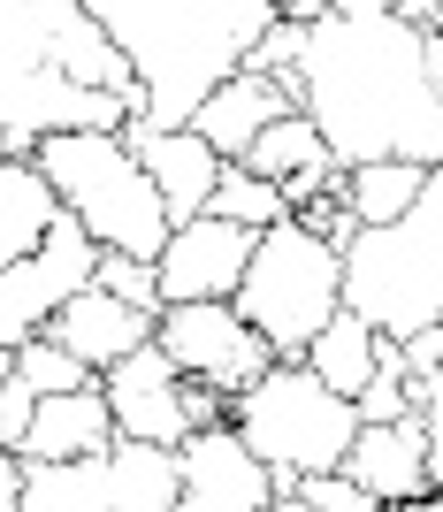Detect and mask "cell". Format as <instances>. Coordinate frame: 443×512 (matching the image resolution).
Instances as JSON below:
<instances>
[{"label": "cell", "instance_id": "6da1fadb", "mask_svg": "<svg viewBox=\"0 0 443 512\" xmlns=\"http://www.w3.org/2000/svg\"><path fill=\"white\" fill-rule=\"evenodd\" d=\"M306 115L344 169L428 161L443 169V77L428 31L405 16H329L306 46Z\"/></svg>", "mask_w": 443, "mask_h": 512}, {"label": "cell", "instance_id": "7a4b0ae2", "mask_svg": "<svg viewBox=\"0 0 443 512\" xmlns=\"http://www.w3.org/2000/svg\"><path fill=\"white\" fill-rule=\"evenodd\" d=\"M85 8L130 54L146 85V123L161 130H184L283 16V0H85Z\"/></svg>", "mask_w": 443, "mask_h": 512}, {"label": "cell", "instance_id": "3957f363", "mask_svg": "<svg viewBox=\"0 0 443 512\" xmlns=\"http://www.w3.org/2000/svg\"><path fill=\"white\" fill-rule=\"evenodd\" d=\"M31 161L54 176L62 207L100 237L107 253H138V260L169 253L176 214H169V199H161V184L146 176V161L130 153L123 130H62V138H46Z\"/></svg>", "mask_w": 443, "mask_h": 512}, {"label": "cell", "instance_id": "277c9868", "mask_svg": "<svg viewBox=\"0 0 443 512\" xmlns=\"http://www.w3.org/2000/svg\"><path fill=\"white\" fill-rule=\"evenodd\" d=\"M344 306L367 314L382 337H421L443 321V169L413 214L375 222L344 245Z\"/></svg>", "mask_w": 443, "mask_h": 512}, {"label": "cell", "instance_id": "5b68a950", "mask_svg": "<svg viewBox=\"0 0 443 512\" xmlns=\"http://www.w3.org/2000/svg\"><path fill=\"white\" fill-rule=\"evenodd\" d=\"M230 421L245 428V444L275 467L283 497H291L298 482H314V474H337L344 451H352V436L367 428L359 421V398L329 390L306 360H275L268 375L230 406Z\"/></svg>", "mask_w": 443, "mask_h": 512}, {"label": "cell", "instance_id": "8992f818", "mask_svg": "<svg viewBox=\"0 0 443 512\" xmlns=\"http://www.w3.org/2000/svg\"><path fill=\"white\" fill-rule=\"evenodd\" d=\"M245 321L283 352V360H306V344L344 314V245L321 237L306 214L260 230V253L245 268V291H237Z\"/></svg>", "mask_w": 443, "mask_h": 512}, {"label": "cell", "instance_id": "52a82bcc", "mask_svg": "<svg viewBox=\"0 0 443 512\" xmlns=\"http://www.w3.org/2000/svg\"><path fill=\"white\" fill-rule=\"evenodd\" d=\"M184 505V459L169 444H123L62 459V467H31L23 512H176Z\"/></svg>", "mask_w": 443, "mask_h": 512}, {"label": "cell", "instance_id": "ba28073f", "mask_svg": "<svg viewBox=\"0 0 443 512\" xmlns=\"http://www.w3.org/2000/svg\"><path fill=\"white\" fill-rule=\"evenodd\" d=\"M130 123H138L130 100L39 62V54H8L0 46V153L8 161H31L62 130H130Z\"/></svg>", "mask_w": 443, "mask_h": 512}, {"label": "cell", "instance_id": "9c48e42d", "mask_svg": "<svg viewBox=\"0 0 443 512\" xmlns=\"http://www.w3.org/2000/svg\"><path fill=\"white\" fill-rule=\"evenodd\" d=\"M100 383H107V406H115L123 436H138V444H169V451H184L199 428L230 421V406H237V398H222V390L191 383L161 337H153L146 352H130L123 367H107Z\"/></svg>", "mask_w": 443, "mask_h": 512}, {"label": "cell", "instance_id": "30bf717a", "mask_svg": "<svg viewBox=\"0 0 443 512\" xmlns=\"http://www.w3.org/2000/svg\"><path fill=\"white\" fill-rule=\"evenodd\" d=\"M100 253H107L100 237H92L77 214H62L54 237H46L31 260H0V344H8V352L31 344L77 291H92V283H100Z\"/></svg>", "mask_w": 443, "mask_h": 512}, {"label": "cell", "instance_id": "8fae6325", "mask_svg": "<svg viewBox=\"0 0 443 512\" xmlns=\"http://www.w3.org/2000/svg\"><path fill=\"white\" fill-rule=\"evenodd\" d=\"M161 344L176 352V367H184L191 383L222 390V398H245V390H253L260 375L283 360V352L260 337L253 321H245V306H237V299L169 306V314H161Z\"/></svg>", "mask_w": 443, "mask_h": 512}, {"label": "cell", "instance_id": "7c38bea8", "mask_svg": "<svg viewBox=\"0 0 443 512\" xmlns=\"http://www.w3.org/2000/svg\"><path fill=\"white\" fill-rule=\"evenodd\" d=\"M176 459H184V505H176V512H268L275 497H283L275 467L245 444V428H237V421L199 428Z\"/></svg>", "mask_w": 443, "mask_h": 512}, {"label": "cell", "instance_id": "4fadbf2b", "mask_svg": "<svg viewBox=\"0 0 443 512\" xmlns=\"http://www.w3.org/2000/svg\"><path fill=\"white\" fill-rule=\"evenodd\" d=\"M253 253H260V230H245L230 214H199V222H184V230L169 237V253H161V291H169V306L237 299Z\"/></svg>", "mask_w": 443, "mask_h": 512}, {"label": "cell", "instance_id": "5bb4252c", "mask_svg": "<svg viewBox=\"0 0 443 512\" xmlns=\"http://www.w3.org/2000/svg\"><path fill=\"white\" fill-rule=\"evenodd\" d=\"M123 138H130V153L146 161V176L161 184V199H169V214H176V230H184V222H199V214L214 207V184H222V169H230V153L214 146L207 130H191V123H184V130H161V123H146V115H138Z\"/></svg>", "mask_w": 443, "mask_h": 512}, {"label": "cell", "instance_id": "9a60e30c", "mask_svg": "<svg viewBox=\"0 0 443 512\" xmlns=\"http://www.w3.org/2000/svg\"><path fill=\"white\" fill-rule=\"evenodd\" d=\"M39 337H54V344H69L85 367H123L130 352H146L153 337H161V314H146V306H130V299H115V291H77V299L62 306V314L46 321Z\"/></svg>", "mask_w": 443, "mask_h": 512}, {"label": "cell", "instance_id": "2e32d148", "mask_svg": "<svg viewBox=\"0 0 443 512\" xmlns=\"http://www.w3.org/2000/svg\"><path fill=\"white\" fill-rule=\"evenodd\" d=\"M367 497H382V505H405V497H428L436 482H428V428H421V406L405 413V421H367L352 436V451H344V467Z\"/></svg>", "mask_w": 443, "mask_h": 512}, {"label": "cell", "instance_id": "e0dca14e", "mask_svg": "<svg viewBox=\"0 0 443 512\" xmlns=\"http://www.w3.org/2000/svg\"><path fill=\"white\" fill-rule=\"evenodd\" d=\"M123 444V421L107 406V383L92 390H62V398H39V421L23 436V459L31 467H62V459H92V451Z\"/></svg>", "mask_w": 443, "mask_h": 512}, {"label": "cell", "instance_id": "ac0fdd59", "mask_svg": "<svg viewBox=\"0 0 443 512\" xmlns=\"http://www.w3.org/2000/svg\"><path fill=\"white\" fill-rule=\"evenodd\" d=\"M291 107H298V100L275 85V77H260V69H237L230 85H222L207 107H199V115H191V130H207V138L230 153V161H245V153H253V138H260L268 123H283Z\"/></svg>", "mask_w": 443, "mask_h": 512}, {"label": "cell", "instance_id": "d6986e66", "mask_svg": "<svg viewBox=\"0 0 443 512\" xmlns=\"http://www.w3.org/2000/svg\"><path fill=\"white\" fill-rule=\"evenodd\" d=\"M62 192H54V176L39 169V161H8L0 153V260H31L54 237V222H62Z\"/></svg>", "mask_w": 443, "mask_h": 512}, {"label": "cell", "instance_id": "ffe728a7", "mask_svg": "<svg viewBox=\"0 0 443 512\" xmlns=\"http://www.w3.org/2000/svg\"><path fill=\"white\" fill-rule=\"evenodd\" d=\"M306 367H314L329 390L359 398V390L375 383V367H382V329H375L367 314H352V306H344V314L329 321L314 344H306Z\"/></svg>", "mask_w": 443, "mask_h": 512}, {"label": "cell", "instance_id": "44dd1931", "mask_svg": "<svg viewBox=\"0 0 443 512\" xmlns=\"http://www.w3.org/2000/svg\"><path fill=\"white\" fill-rule=\"evenodd\" d=\"M428 161H359V169H344V207L359 214V230H375V222H398V214L421 207L428 192Z\"/></svg>", "mask_w": 443, "mask_h": 512}, {"label": "cell", "instance_id": "7402d4cb", "mask_svg": "<svg viewBox=\"0 0 443 512\" xmlns=\"http://www.w3.org/2000/svg\"><path fill=\"white\" fill-rule=\"evenodd\" d=\"M207 214H230V222H245V230H275V222H291V199H283V184H275V176L230 161V169H222V184H214V207H207Z\"/></svg>", "mask_w": 443, "mask_h": 512}, {"label": "cell", "instance_id": "603a6c76", "mask_svg": "<svg viewBox=\"0 0 443 512\" xmlns=\"http://www.w3.org/2000/svg\"><path fill=\"white\" fill-rule=\"evenodd\" d=\"M8 360H16L23 375H31V390H39V398H62V390H92V383H100V367H85L77 352H69V344H54V337L16 344Z\"/></svg>", "mask_w": 443, "mask_h": 512}, {"label": "cell", "instance_id": "cb8c5ba5", "mask_svg": "<svg viewBox=\"0 0 443 512\" xmlns=\"http://www.w3.org/2000/svg\"><path fill=\"white\" fill-rule=\"evenodd\" d=\"M100 291L146 306V314H169V291H161V260H138V253H100Z\"/></svg>", "mask_w": 443, "mask_h": 512}, {"label": "cell", "instance_id": "d4e9b609", "mask_svg": "<svg viewBox=\"0 0 443 512\" xmlns=\"http://www.w3.org/2000/svg\"><path fill=\"white\" fill-rule=\"evenodd\" d=\"M31 421H39V390L16 360H0V451H23Z\"/></svg>", "mask_w": 443, "mask_h": 512}, {"label": "cell", "instance_id": "484cf974", "mask_svg": "<svg viewBox=\"0 0 443 512\" xmlns=\"http://www.w3.org/2000/svg\"><path fill=\"white\" fill-rule=\"evenodd\" d=\"M298 497H306L314 512H390L382 497H367V490H359L352 474H314V482H298Z\"/></svg>", "mask_w": 443, "mask_h": 512}, {"label": "cell", "instance_id": "4316f807", "mask_svg": "<svg viewBox=\"0 0 443 512\" xmlns=\"http://www.w3.org/2000/svg\"><path fill=\"white\" fill-rule=\"evenodd\" d=\"M421 428H428V482L443 490V375L421 383Z\"/></svg>", "mask_w": 443, "mask_h": 512}, {"label": "cell", "instance_id": "83f0119b", "mask_svg": "<svg viewBox=\"0 0 443 512\" xmlns=\"http://www.w3.org/2000/svg\"><path fill=\"white\" fill-rule=\"evenodd\" d=\"M405 360H413V398H421L428 375H443V321L421 329V337H405Z\"/></svg>", "mask_w": 443, "mask_h": 512}, {"label": "cell", "instance_id": "f1b7e54d", "mask_svg": "<svg viewBox=\"0 0 443 512\" xmlns=\"http://www.w3.org/2000/svg\"><path fill=\"white\" fill-rule=\"evenodd\" d=\"M405 23H421V31H443V0H398Z\"/></svg>", "mask_w": 443, "mask_h": 512}, {"label": "cell", "instance_id": "f546056e", "mask_svg": "<svg viewBox=\"0 0 443 512\" xmlns=\"http://www.w3.org/2000/svg\"><path fill=\"white\" fill-rule=\"evenodd\" d=\"M329 16H398V0H329Z\"/></svg>", "mask_w": 443, "mask_h": 512}, {"label": "cell", "instance_id": "4dcf8cb0", "mask_svg": "<svg viewBox=\"0 0 443 512\" xmlns=\"http://www.w3.org/2000/svg\"><path fill=\"white\" fill-rule=\"evenodd\" d=\"M390 512H443V490H428V497H405V505H390Z\"/></svg>", "mask_w": 443, "mask_h": 512}, {"label": "cell", "instance_id": "1f68e13d", "mask_svg": "<svg viewBox=\"0 0 443 512\" xmlns=\"http://www.w3.org/2000/svg\"><path fill=\"white\" fill-rule=\"evenodd\" d=\"M268 512H314V505H306V497H298V490H291V497H275V505H268Z\"/></svg>", "mask_w": 443, "mask_h": 512}, {"label": "cell", "instance_id": "d6a6232c", "mask_svg": "<svg viewBox=\"0 0 443 512\" xmlns=\"http://www.w3.org/2000/svg\"><path fill=\"white\" fill-rule=\"evenodd\" d=\"M283 8H291V0H283Z\"/></svg>", "mask_w": 443, "mask_h": 512}]
</instances>
